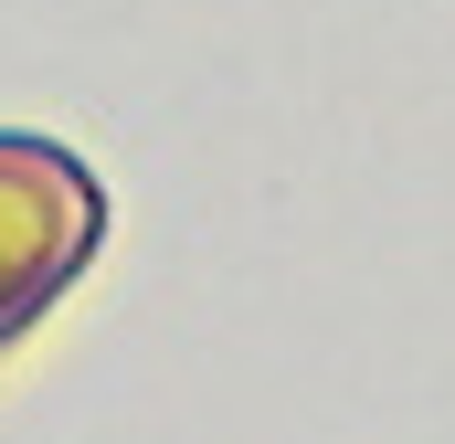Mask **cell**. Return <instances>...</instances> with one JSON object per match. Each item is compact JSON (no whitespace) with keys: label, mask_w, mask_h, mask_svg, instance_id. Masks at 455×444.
<instances>
[{"label":"cell","mask_w":455,"mask_h":444,"mask_svg":"<svg viewBox=\"0 0 455 444\" xmlns=\"http://www.w3.org/2000/svg\"><path fill=\"white\" fill-rule=\"evenodd\" d=\"M107 243V180L85 170V148L0 127V349L43 329V307L96 265Z\"/></svg>","instance_id":"1"}]
</instances>
